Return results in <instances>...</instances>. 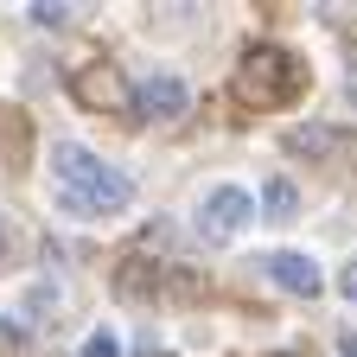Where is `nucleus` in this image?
Masks as SVG:
<instances>
[{
	"mask_svg": "<svg viewBox=\"0 0 357 357\" xmlns=\"http://www.w3.org/2000/svg\"><path fill=\"white\" fill-rule=\"evenodd\" d=\"M52 172L64 178V211H77V217L128 211V198H134L128 178H121L115 166H102L89 147H77V141H58V147H52Z\"/></svg>",
	"mask_w": 357,
	"mask_h": 357,
	"instance_id": "obj_1",
	"label": "nucleus"
},
{
	"mask_svg": "<svg viewBox=\"0 0 357 357\" xmlns=\"http://www.w3.org/2000/svg\"><path fill=\"white\" fill-rule=\"evenodd\" d=\"M306 89V64L281 45H249L243 64H236V96L255 102V109H287Z\"/></svg>",
	"mask_w": 357,
	"mask_h": 357,
	"instance_id": "obj_2",
	"label": "nucleus"
},
{
	"mask_svg": "<svg viewBox=\"0 0 357 357\" xmlns=\"http://www.w3.org/2000/svg\"><path fill=\"white\" fill-rule=\"evenodd\" d=\"M249 217H255V198H249L243 185H217V192L204 198V211H198V236H204V243H230V236H243Z\"/></svg>",
	"mask_w": 357,
	"mask_h": 357,
	"instance_id": "obj_3",
	"label": "nucleus"
},
{
	"mask_svg": "<svg viewBox=\"0 0 357 357\" xmlns=\"http://www.w3.org/2000/svg\"><path fill=\"white\" fill-rule=\"evenodd\" d=\"M70 89L83 109H134V89L115 64H89V70H70Z\"/></svg>",
	"mask_w": 357,
	"mask_h": 357,
	"instance_id": "obj_4",
	"label": "nucleus"
},
{
	"mask_svg": "<svg viewBox=\"0 0 357 357\" xmlns=\"http://www.w3.org/2000/svg\"><path fill=\"white\" fill-rule=\"evenodd\" d=\"M166 268H172V261H147L141 249L121 255V261H115V294H121V300H134V306L153 300V294H160V281H166Z\"/></svg>",
	"mask_w": 357,
	"mask_h": 357,
	"instance_id": "obj_5",
	"label": "nucleus"
},
{
	"mask_svg": "<svg viewBox=\"0 0 357 357\" xmlns=\"http://www.w3.org/2000/svg\"><path fill=\"white\" fill-rule=\"evenodd\" d=\"M268 275H275L287 294H300V300H312L326 281H319V268H312L306 255H294V249H281V255H268Z\"/></svg>",
	"mask_w": 357,
	"mask_h": 357,
	"instance_id": "obj_6",
	"label": "nucleus"
},
{
	"mask_svg": "<svg viewBox=\"0 0 357 357\" xmlns=\"http://www.w3.org/2000/svg\"><path fill=\"white\" fill-rule=\"evenodd\" d=\"M134 102H141L147 115H160V121H178V115H185V83H178V77H153Z\"/></svg>",
	"mask_w": 357,
	"mask_h": 357,
	"instance_id": "obj_7",
	"label": "nucleus"
},
{
	"mask_svg": "<svg viewBox=\"0 0 357 357\" xmlns=\"http://www.w3.org/2000/svg\"><path fill=\"white\" fill-rule=\"evenodd\" d=\"M287 147H294V153H326V147H338V134H332V128H294Z\"/></svg>",
	"mask_w": 357,
	"mask_h": 357,
	"instance_id": "obj_8",
	"label": "nucleus"
},
{
	"mask_svg": "<svg viewBox=\"0 0 357 357\" xmlns=\"http://www.w3.org/2000/svg\"><path fill=\"white\" fill-rule=\"evenodd\" d=\"M294 211H300V192L287 185V178H268V217H281V223H287Z\"/></svg>",
	"mask_w": 357,
	"mask_h": 357,
	"instance_id": "obj_9",
	"label": "nucleus"
},
{
	"mask_svg": "<svg viewBox=\"0 0 357 357\" xmlns=\"http://www.w3.org/2000/svg\"><path fill=\"white\" fill-rule=\"evenodd\" d=\"M83 357H121V344H115V332H89V344H83Z\"/></svg>",
	"mask_w": 357,
	"mask_h": 357,
	"instance_id": "obj_10",
	"label": "nucleus"
},
{
	"mask_svg": "<svg viewBox=\"0 0 357 357\" xmlns=\"http://www.w3.org/2000/svg\"><path fill=\"white\" fill-rule=\"evenodd\" d=\"M338 287H344V300H357V261H344V275H338Z\"/></svg>",
	"mask_w": 357,
	"mask_h": 357,
	"instance_id": "obj_11",
	"label": "nucleus"
},
{
	"mask_svg": "<svg viewBox=\"0 0 357 357\" xmlns=\"http://www.w3.org/2000/svg\"><path fill=\"white\" fill-rule=\"evenodd\" d=\"M338 344H344V357H357V332H344V338H338Z\"/></svg>",
	"mask_w": 357,
	"mask_h": 357,
	"instance_id": "obj_12",
	"label": "nucleus"
},
{
	"mask_svg": "<svg viewBox=\"0 0 357 357\" xmlns=\"http://www.w3.org/2000/svg\"><path fill=\"white\" fill-rule=\"evenodd\" d=\"M0 249H7V236H0Z\"/></svg>",
	"mask_w": 357,
	"mask_h": 357,
	"instance_id": "obj_13",
	"label": "nucleus"
}]
</instances>
